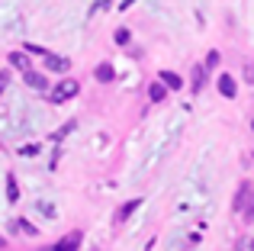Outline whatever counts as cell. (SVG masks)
Here are the masks:
<instances>
[{"instance_id": "obj_1", "label": "cell", "mask_w": 254, "mask_h": 251, "mask_svg": "<svg viewBox=\"0 0 254 251\" xmlns=\"http://www.w3.org/2000/svg\"><path fill=\"white\" fill-rule=\"evenodd\" d=\"M77 90H81V84H77L74 77H64V81L58 84L55 90H52V103H64V100H71Z\"/></svg>"}, {"instance_id": "obj_2", "label": "cell", "mask_w": 254, "mask_h": 251, "mask_svg": "<svg viewBox=\"0 0 254 251\" xmlns=\"http://www.w3.org/2000/svg\"><path fill=\"white\" fill-rule=\"evenodd\" d=\"M81 248V232H68L58 245H52V248H42V251H77Z\"/></svg>"}, {"instance_id": "obj_3", "label": "cell", "mask_w": 254, "mask_h": 251, "mask_svg": "<svg viewBox=\"0 0 254 251\" xmlns=\"http://www.w3.org/2000/svg\"><path fill=\"white\" fill-rule=\"evenodd\" d=\"M254 200V193H251V184L248 181H242V187H238V193H235V213H245V206Z\"/></svg>"}, {"instance_id": "obj_4", "label": "cell", "mask_w": 254, "mask_h": 251, "mask_svg": "<svg viewBox=\"0 0 254 251\" xmlns=\"http://www.w3.org/2000/svg\"><path fill=\"white\" fill-rule=\"evenodd\" d=\"M158 77H161V84H164L168 90H180V87H184V77H180V74H174V71H161Z\"/></svg>"}, {"instance_id": "obj_5", "label": "cell", "mask_w": 254, "mask_h": 251, "mask_svg": "<svg viewBox=\"0 0 254 251\" xmlns=\"http://www.w3.org/2000/svg\"><path fill=\"white\" fill-rule=\"evenodd\" d=\"M45 64H49V71H68L71 68V62L62 55H45Z\"/></svg>"}, {"instance_id": "obj_6", "label": "cell", "mask_w": 254, "mask_h": 251, "mask_svg": "<svg viewBox=\"0 0 254 251\" xmlns=\"http://www.w3.org/2000/svg\"><path fill=\"white\" fill-rule=\"evenodd\" d=\"M10 64H13V68H19L23 74H29V58H26L23 52H10Z\"/></svg>"}, {"instance_id": "obj_7", "label": "cell", "mask_w": 254, "mask_h": 251, "mask_svg": "<svg viewBox=\"0 0 254 251\" xmlns=\"http://www.w3.org/2000/svg\"><path fill=\"white\" fill-rule=\"evenodd\" d=\"M235 81H232V77L229 74H222V77H219V94H222V97H235Z\"/></svg>"}, {"instance_id": "obj_8", "label": "cell", "mask_w": 254, "mask_h": 251, "mask_svg": "<svg viewBox=\"0 0 254 251\" xmlns=\"http://www.w3.org/2000/svg\"><path fill=\"white\" fill-rule=\"evenodd\" d=\"M148 94H151V100H155V103H161L164 97H168V87H164L161 81H155V84H151V87H148Z\"/></svg>"}, {"instance_id": "obj_9", "label": "cell", "mask_w": 254, "mask_h": 251, "mask_svg": "<svg viewBox=\"0 0 254 251\" xmlns=\"http://www.w3.org/2000/svg\"><path fill=\"white\" fill-rule=\"evenodd\" d=\"M23 77H26V84H29V87H36V90H45V77H42V74L29 71V74H23Z\"/></svg>"}, {"instance_id": "obj_10", "label": "cell", "mask_w": 254, "mask_h": 251, "mask_svg": "<svg viewBox=\"0 0 254 251\" xmlns=\"http://www.w3.org/2000/svg\"><path fill=\"white\" fill-rule=\"evenodd\" d=\"M6 200H10V203L19 200V187H16V181H13V177H6Z\"/></svg>"}, {"instance_id": "obj_11", "label": "cell", "mask_w": 254, "mask_h": 251, "mask_svg": "<svg viewBox=\"0 0 254 251\" xmlns=\"http://www.w3.org/2000/svg\"><path fill=\"white\" fill-rule=\"evenodd\" d=\"M97 81H113V64H97Z\"/></svg>"}, {"instance_id": "obj_12", "label": "cell", "mask_w": 254, "mask_h": 251, "mask_svg": "<svg viewBox=\"0 0 254 251\" xmlns=\"http://www.w3.org/2000/svg\"><path fill=\"white\" fill-rule=\"evenodd\" d=\"M203 71H206V68H199V64L193 68V74H190V77H193V90H203Z\"/></svg>"}, {"instance_id": "obj_13", "label": "cell", "mask_w": 254, "mask_h": 251, "mask_svg": "<svg viewBox=\"0 0 254 251\" xmlns=\"http://www.w3.org/2000/svg\"><path fill=\"white\" fill-rule=\"evenodd\" d=\"M13 229H16V232H23V235H36V229H32L26 219H16V222H13Z\"/></svg>"}, {"instance_id": "obj_14", "label": "cell", "mask_w": 254, "mask_h": 251, "mask_svg": "<svg viewBox=\"0 0 254 251\" xmlns=\"http://www.w3.org/2000/svg\"><path fill=\"white\" fill-rule=\"evenodd\" d=\"M138 203H142V200H132V203H126V206H123V209H119V216H116V219H119V222H123V219H126V216H129V213H132V209H135V206H138Z\"/></svg>"}, {"instance_id": "obj_15", "label": "cell", "mask_w": 254, "mask_h": 251, "mask_svg": "<svg viewBox=\"0 0 254 251\" xmlns=\"http://www.w3.org/2000/svg\"><path fill=\"white\" fill-rule=\"evenodd\" d=\"M242 216H245V222H254V200L248 203V206H245V213H242Z\"/></svg>"}, {"instance_id": "obj_16", "label": "cell", "mask_w": 254, "mask_h": 251, "mask_svg": "<svg viewBox=\"0 0 254 251\" xmlns=\"http://www.w3.org/2000/svg\"><path fill=\"white\" fill-rule=\"evenodd\" d=\"M116 42H119V45L129 42V29H116Z\"/></svg>"}, {"instance_id": "obj_17", "label": "cell", "mask_w": 254, "mask_h": 251, "mask_svg": "<svg viewBox=\"0 0 254 251\" xmlns=\"http://www.w3.org/2000/svg\"><path fill=\"white\" fill-rule=\"evenodd\" d=\"M219 64V52H209V58H206V68H216Z\"/></svg>"}, {"instance_id": "obj_18", "label": "cell", "mask_w": 254, "mask_h": 251, "mask_svg": "<svg viewBox=\"0 0 254 251\" xmlns=\"http://www.w3.org/2000/svg\"><path fill=\"white\" fill-rule=\"evenodd\" d=\"M245 77H248V84H254V62L245 64Z\"/></svg>"}, {"instance_id": "obj_19", "label": "cell", "mask_w": 254, "mask_h": 251, "mask_svg": "<svg viewBox=\"0 0 254 251\" xmlns=\"http://www.w3.org/2000/svg\"><path fill=\"white\" fill-rule=\"evenodd\" d=\"M6 90V74H0V94Z\"/></svg>"}, {"instance_id": "obj_20", "label": "cell", "mask_w": 254, "mask_h": 251, "mask_svg": "<svg viewBox=\"0 0 254 251\" xmlns=\"http://www.w3.org/2000/svg\"><path fill=\"white\" fill-rule=\"evenodd\" d=\"M235 251H251V248L245 245V242H238V245H235Z\"/></svg>"}, {"instance_id": "obj_21", "label": "cell", "mask_w": 254, "mask_h": 251, "mask_svg": "<svg viewBox=\"0 0 254 251\" xmlns=\"http://www.w3.org/2000/svg\"><path fill=\"white\" fill-rule=\"evenodd\" d=\"M132 3V0H123V3H119V6H123V10H126V6H129Z\"/></svg>"}, {"instance_id": "obj_22", "label": "cell", "mask_w": 254, "mask_h": 251, "mask_svg": "<svg viewBox=\"0 0 254 251\" xmlns=\"http://www.w3.org/2000/svg\"><path fill=\"white\" fill-rule=\"evenodd\" d=\"M0 248H6V242H3V239H0Z\"/></svg>"}, {"instance_id": "obj_23", "label": "cell", "mask_w": 254, "mask_h": 251, "mask_svg": "<svg viewBox=\"0 0 254 251\" xmlns=\"http://www.w3.org/2000/svg\"><path fill=\"white\" fill-rule=\"evenodd\" d=\"M251 251H254V239H251Z\"/></svg>"}, {"instance_id": "obj_24", "label": "cell", "mask_w": 254, "mask_h": 251, "mask_svg": "<svg viewBox=\"0 0 254 251\" xmlns=\"http://www.w3.org/2000/svg\"><path fill=\"white\" fill-rule=\"evenodd\" d=\"M251 129H254V120H251Z\"/></svg>"}]
</instances>
